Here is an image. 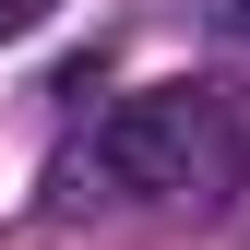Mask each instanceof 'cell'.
<instances>
[{
	"mask_svg": "<svg viewBox=\"0 0 250 250\" xmlns=\"http://www.w3.org/2000/svg\"><path fill=\"white\" fill-rule=\"evenodd\" d=\"M96 167H107L131 203L203 191V179L227 167V119H214V96H203V83H155V96H119V119L96 131Z\"/></svg>",
	"mask_w": 250,
	"mask_h": 250,
	"instance_id": "cell-1",
	"label": "cell"
},
{
	"mask_svg": "<svg viewBox=\"0 0 250 250\" xmlns=\"http://www.w3.org/2000/svg\"><path fill=\"white\" fill-rule=\"evenodd\" d=\"M36 24H48V0H0V48H12V36H36Z\"/></svg>",
	"mask_w": 250,
	"mask_h": 250,
	"instance_id": "cell-2",
	"label": "cell"
}]
</instances>
